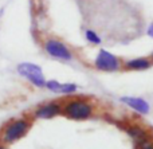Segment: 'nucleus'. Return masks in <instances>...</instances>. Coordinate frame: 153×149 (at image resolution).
Returning <instances> with one entry per match:
<instances>
[{
    "label": "nucleus",
    "instance_id": "423d86ee",
    "mask_svg": "<svg viewBox=\"0 0 153 149\" xmlns=\"http://www.w3.org/2000/svg\"><path fill=\"white\" fill-rule=\"evenodd\" d=\"M32 118L35 120H53L59 116H62V101L61 99H53L46 101L35 106L30 113Z\"/></svg>",
    "mask_w": 153,
    "mask_h": 149
},
{
    "label": "nucleus",
    "instance_id": "4468645a",
    "mask_svg": "<svg viewBox=\"0 0 153 149\" xmlns=\"http://www.w3.org/2000/svg\"><path fill=\"white\" fill-rule=\"evenodd\" d=\"M146 35H148L149 38H153V20L151 21V24L148 26V28H146Z\"/></svg>",
    "mask_w": 153,
    "mask_h": 149
},
{
    "label": "nucleus",
    "instance_id": "f257e3e1",
    "mask_svg": "<svg viewBox=\"0 0 153 149\" xmlns=\"http://www.w3.org/2000/svg\"><path fill=\"white\" fill-rule=\"evenodd\" d=\"M97 114L94 101L83 96H71L62 101V116L70 121H89Z\"/></svg>",
    "mask_w": 153,
    "mask_h": 149
},
{
    "label": "nucleus",
    "instance_id": "0eeeda50",
    "mask_svg": "<svg viewBox=\"0 0 153 149\" xmlns=\"http://www.w3.org/2000/svg\"><path fill=\"white\" fill-rule=\"evenodd\" d=\"M118 126L128 134V137H129L133 142L153 136V132L151 129L146 128L145 125H143V124H140V122H122L121 125H118Z\"/></svg>",
    "mask_w": 153,
    "mask_h": 149
},
{
    "label": "nucleus",
    "instance_id": "9b49d317",
    "mask_svg": "<svg viewBox=\"0 0 153 149\" xmlns=\"http://www.w3.org/2000/svg\"><path fill=\"white\" fill-rule=\"evenodd\" d=\"M78 85L73 82H61V87H59V94L66 97L75 96V93L78 91Z\"/></svg>",
    "mask_w": 153,
    "mask_h": 149
},
{
    "label": "nucleus",
    "instance_id": "7ed1b4c3",
    "mask_svg": "<svg viewBox=\"0 0 153 149\" xmlns=\"http://www.w3.org/2000/svg\"><path fill=\"white\" fill-rule=\"evenodd\" d=\"M42 48L46 53V55H48L51 59H55V61L70 63V62H74L75 59V54L73 51V48L59 38H45L42 42Z\"/></svg>",
    "mask_w": 153,
    "mask_h": 149
},
{
    "label": "nucleus",
    "instance_id": "ddd939ff",
    "mask_svg": "<svg viewBox=\"0 0 153 149\" xmlns=\"http://www.w3.org/2000/svg\"><path fill=\"white\" fill-rule=\"evenodd\" d=\"M59 87H61V82L56 79H47L46 81V85L45 89H47L48 91L54 94H59Z\"/></svg>",
    "mask_w": 153,
    "mask_h": 149
},
{
    "label": "nucleus",
    "instance_id": "f03ea898",
    "mask_svg": "<svg viewBox=\"0 0 153 149\" xmlns=\"http://www.w3.org/2000/svg\"><path fill=\"white\" fill-rule=\"evenodd\" d=\"M32 125L34 118L30 114H24L7 121L0 129V142L5 144L7 147L16 144L31 132Z\"/></svg>",
    "mask_w": 153,
    "mask_h": 149
},
{
    "label": "nucleus",
    "instance_id": "20e7f679",
    "mask_svg": "<svg viewBox=\"0 0 153 149\" xmlns=\"http://www.w3.org/2000/svg\"><path fill=\"white\" fill-rule=\"evenodd\" d=\"M122 63L124 59L118 55L110 53L106 48H100L93 61V66L95 70L102 73H117L122 71Z\"/></svg>",
    "mask_w": 153,
    "mask_h": 149
},
{
    "label": "nucleus",
    "instance_id": "f8f14e48",
    "mask_svg": "<svg viewBox=\"0 0 153 149\" xmlns=\"http://www.w3.org/2000/svg\"><path fill=\"white\" fill-rule=\"evenodd\" d=\"M133 149H153V136L133 142Z\"/></svg>",
    "mask_w": 153,
    "mask_h": 149
},
{
    "label": "nucleus",
    "instance_id": "39448f33",
    "mask_svg": "<svg viewBox=\"0 0 153 149\" xmlns=\"http://www.w3.org/2000/svg\"><path fill=\"white\" fill-rule=\"evenodd\" d=\"M16 71L22 78H24L32 86L38 89H45L47 79H46L45 73H43L42 67L39 64L32 63V62H22L16 66Z\"/></svg>",
    "mask_w": 153,
    "mask_h": 149
},
{
    "label": "nucleus",
    "instance_id": "6e6552de",
    "mask_svg": "<svg viewBox=\"0 0 153 149\" xmlns=\"http://www.w3.org/2000/svg\"><path fill=\"white\" fill-rule=\"evenodd\" d=\"M120 101L124 105H126L129 109H132L133 112L138 113V114L146 116L151 112V105L146 101L145 98H141V97H134V96H124L120 98Z\"/></svg>",
    "mask_w": 153,
    "mask_h": 149
},
{
    "label": "nucleus",
    "instance_id": "dca6fc26",
    "mask_svg": "<svg viewBox=\"0 0 153 149\" xmlns=\"http://www.w3.org/2000/svg\"><path fill=\"white\" fill-rule=\"evenodd\" d=\"M149 58H151V59H152V62H153V53L149 54Z\"/></svg>",
    "mask_w": 153,
    "mask_h": 149
},
{
    "label": "nucleus",
    "instance_id": "1a4fd4ad",
    "mask_svg": "<svg viewBox=\"0 0 153 149\" xmlns=\"http://www.w3.org/2000/svg\"><path fill=\"white\" fill-rule=\"evenodd\" d=\"M153 66L152 59L149 55L146 56H136V58L124 59L122 71H145Z\"/></svg>",
    "mask_w": 153,
    "mask_h": 149
},
{
    "label": "nucleus",
    "instance_id": "9d476101",
    "mask_svg": "<svg viewBox=\"0 0 153 149\" xmlns=\"http://www.w3.org/2000/svg\"><path fill=\"white\" fill-rule=\"evenodd\" d=\"M83 38L89 44L93 46H100L102 43V38L100 36L97 31H94L93 28H85L83 30Z\"/></svg>",
    "mask_w": 153,
    "mask_h": 149
},
{
    "label": "nucleus",
    "instance_id": "2eb2a0df",
    "mask_svg": "<svg viewBox=\"0 0 153 149\" xmlns=\"http://www.w3.org/2000/svg\"><path fill=\"white\" fill-rule=\"evenodd\" d=\"M0 149H10V147H7L5 144H3V142H0Z\"/></svg>",
    "mask_w": 153,
    "mask_h": 149
}]
</instances>
